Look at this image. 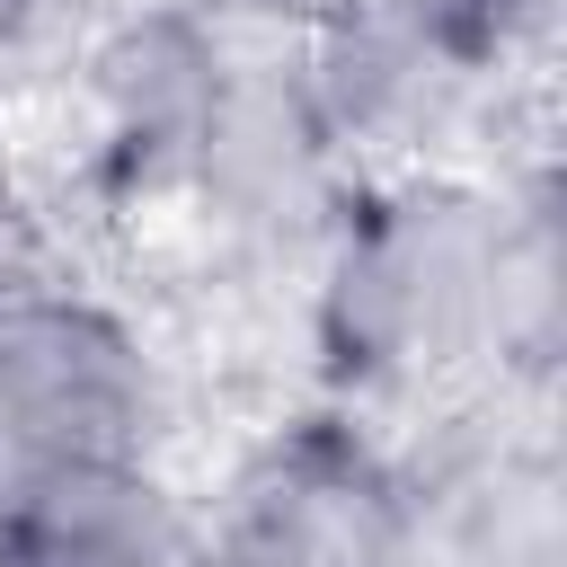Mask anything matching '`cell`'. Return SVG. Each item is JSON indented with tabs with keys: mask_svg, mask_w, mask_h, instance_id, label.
Returning a JSON list of instances; mask_svg holds the SVG:
<instances>
[{
	"mask_svg": "<svg viewBox=\"0 0 567 567\" xmlns=\"http://www.w3.org/2000/svg\"><path fill=\"white\" fill-rule=\"evenodd\" d=\"M390 505L372 487V470H354L346 452H292L275 470V487H257L248 505V558L257 567H390Z\"/></svg>",
	"mask_w": 567,
	"mask_h": 567,
	"instance_id": "3",
	"label": "cell"
},
{
	"mask_svg": "<svg viewBox=\"0 0 567 567\" xmlns=\"http://www.w3.org/2000/svg\"><path fill=\"white\" fill-rule=\"evenodd\" d=\"M35 9H44V0H0V35H18V27L35 18Z\"/></svg>",
	"mask_w": 567,
	"mask_h": 567,
	"instance_id": "4",
	"label": "cell"
},
{
	"mask_svg": "<svg viewBox=\"0 0 567 567\" xmlns=\"http://www.w3.org/2000/svg\"><path fill=\"white\" fill-rule=\"evenodd\" d=\"M142 434V354L124 328L71 301L0 310V505L62 470L133 461Z\"/></svg>",
	"mask_w": 567,
	"mask_h": 567,
	"instance_id": "1",
	"label": "cell"
},
{
	"mask_svg": "<svg viewBox=\"0 0 567 567\" xmlns=\"http://www.w3.org/2000/svg\"><path fill=\"white\" fill-rule=\"evenodd\" d=\"M0 567H186V523L133 461H97L0 505Z\"/></svg>",
	"mask_w": 567,
	"mask_h": 567,
	"instance_id": "2",
	"label": "cell"
}]
</instances>
